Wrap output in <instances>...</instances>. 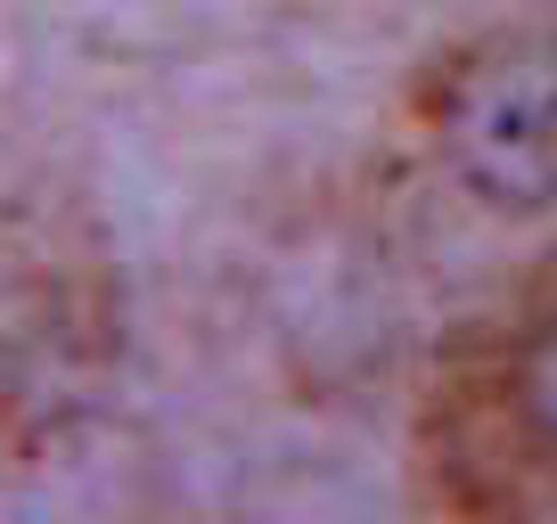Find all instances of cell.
<instances>
[{"label": "cell", "mask_w": 557, "mask_h": 524, "mask_svg": "<svg viewBox=\"0 0 557 524\" xmlns=\"http://www.w3.org/2000/svg\"><path fill=\"white\" fill-rule=\"evenodd\" d=\"M426 148L500 213L557 205V34H484L426 74Z\"/></svg>", "instance_id": "3"}, {"label": "cell", "mask_w": 557, "mask_h": 524, "mask_svg": "<svg viewBox=\"0 0 557 524\" xmlns=\"http://www.w3.org/2000/svg\"><path fill=\"white\" fill-rule=\"evenodd\" d=\"M418 475L451 524H557V246L435 361Z\"/></svg>", "instance_id": "1"}, {"label": "cell", "mask_w": 557, "mask_h": 524, "mask_svg": "<svg viewBox=\"0 0 557 524\" xmlns=\"http://www.w3.org/2000/svg\"><path fill=\"white\" fill-rule=\"evenodd\" d=\"M115 312L107 271L74 222H9L0 229V435L34 451L66 435L99 394Z\"/></svg>", "instance_id": "2"}]
</instances>
